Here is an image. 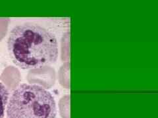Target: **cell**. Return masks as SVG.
I'll list each match as a JSON object with an SVG mask.
<instances>
[{
	"label": "cell",
	"mask_w": 158,
	"mask_h": 118,
	"mask_svg": "<svg viewBox=\"0 0 158 118\" xmlns=\"http://www.w3.org/2000/svg\"><path fill=\"white\" fill-rule=\"evenodd\" d=\"M60 112L61 115L63 118H70L69 114H70V111H69V100L66 102H61L60 104Z\"/></svg>",
	"instance_id": "277c9868"
},
{
	"label": "cell",
	"mask_w": 158,
	"mask_h": 118,
	"mask_svg": "<svg viewBox=\"0 0 158 118\" xmlns=\"http://www.w3.org/2000/svg\"><path fill=\"white\" fill-rule=\"evenodd\" d=\"M7 48L13 62L24 70L52 65L58 57L56 36L36 24H25L13 28L9 33Z\"/></svg>",
	"instance_id": "6da1fadb"
},
{
	"label": "cell",
	"mask_w": 158,
	"mask_h": 118,
	"mask_svg": "<svg viewBox=\"0 0 158 118\" xmlns=\"http://www.w3.org/2000/svg\"><path fill=\"white\" fill-rule=\"evenodd\" d=\"M9 92L7 88L0 82V118H3L5 116V111L7 104Z\"/></svg>",
	"instance_id": "3957f363"
},
{
	"label": "cell",
	"mask_w": 158,
	"mask_h": 118,
	"mask_svg": "<svg viewBox=\"0 0 158 118\" xmlns=\"http://www.w3.org/2000/svg\"><path fill=\"white\" fill-rule=\"evenodd\" d=\"M50 92L34 84H22L13 91L7 106V118H56Z\"/></svg>",
	"instance_id": "7a4b0ae2"
}]
</instances>
